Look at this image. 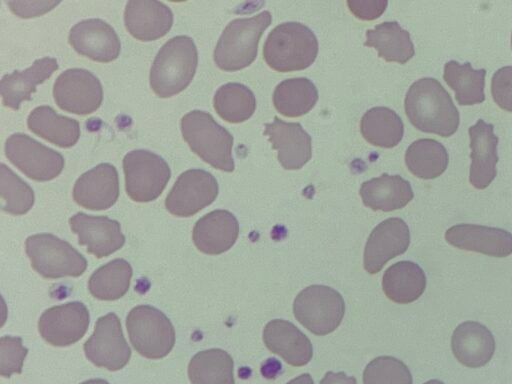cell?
Masks as SVG:
<instances>
[{"label":"cell","mask_w":512,"mask_h":384,"mask_svg":"<svg viewBox=\"0 0 512 384\" xmlns=\"http://www.w3.org/2000/svg\"><path fill=\"white\" fill-rule=\"evenodd\" d=\"M69 225L78 236V243L85 245L87 252L97 258L109 256L125 243L120 223L107 216L78 212L70 217Z\"/></svg>","instance_id":"16"},{"label":"cell","mask_w":512,"mask_h":384,"mask_svg":"<svg viewBox=\"0 0 512 384\" xmlns=\"http://www.w3.org/2000/svg\"><path fill=\"white\" fill-rule=\"evenodd\" d=\"M363 384H413L408 367L392 356H379L363 372Z\"/></svg>","instance_id":"39"},{"label":"cell","mask_w":512,"mask_h":384,"mask_svg":"<svg viewBox=\"0 0 512 384\" xmlns=\"http://www.w3.org/2000/svg\"><path fill=\"white\" fill-rule=\"evenodd\" d=\"M53 97L61 110L84 116L95 112L101 106L103 88L100 80L90 71L71 68L62 72L55 80Z\"/></svg>","instance_id":"11"},{"label":"cell","mask_w":512,"mask_h":384,"mask_svg":"<svg viewBox=\"0 0 512 384\" xmlns=\"http://www.w3.org/2000/svg\"><path fill=\"white\" fill-rule=\"evenodd\" d=\"M451 348L461 364L479 368L491 360L495 352V340L486 326L475 321H466L455 328Z\"/></svg>","instance_id":"25"},{"label":"cell","mask_w":512,"mask_h":384,"mask_svg":"<svg viewBox=\"0 0 512 384\" xmlns=\"http://www.w3.org/2000/svg\"><path fill=\"white\" fill-rule=\"evenodd\" d=\"M445 239L456 248L492 257L512 254V234L501 228L458 224L446 230Z\"/></svg>","instance_id":"20"},{"label":"cell","mask_w":512,"mask_h":384,"mask_svg":"<svg viewBox=\"0 0 512 384\" xmlns=\"http://www.w3.org/2000/svg\"><path fill=\"white\" fill-rule=\"evenodd\" d=\"M317 54L315 34L299 22H285L276 26L263 47L265 62L277 72L304 70L315 61Z\"/></svg>","instance_id":"3"},{"label":"cell","mask_w":512,"mask_h":384,"mask_svg":"<svg viewBox=\"0 0 512 384\" xmlns=\"http://www.w3.org/2000/svg\"><path fill=\"white\" fill-rule=\"evenodd\" d=\"M4 152L14 166L35 181L56 178L65 164L61 153L23 133L9 136L4 145Z\"/></svg>","instance_id":"10"},{"label":"cell","mask_w":512,"mask_h":384,"mask_svg":"<svg viewBox=\"0 0 512 384\" xmlns=\"http://www.w3.org/2000/svg\"><path fill=\"white\" fill-rule=\"evenodd\" d=\"M198 64L197 47L185 35L169 39L158 51L150 69V86L160 98L172 97L191 83Z\"/></svg>","instance_id":"2"},{"label":"cell","mask_w":512,"mask_h":384,"mask_svg":"<svg viewBox=\"0 0 512 384\" xmlns=\"http://www.w3.org/2000/svg\"><path fill=\"white\" fill-rule=\"evenodd\" d=\"M2 210L12 215H23L33 206L34 191L4 163L0 165Z\"/></svg>","instance_id":"38"},{"label":"cell","mask_w":512,"mask_h":384,"mask_svg":"<svg viewBox=\"0 0 512 384\" xmlns=\"http://www.w3.org/2000/svg\"><path fill=\"white\" fill-rule=\"evenodd\" d=\"M264 127V135L277 150L278 160L284 169H300L311 159V137L299 123L274 117V121L265 123Z\"/></svg>","instance_id":"19"},{"label":"cell","mask_w":512,"mask_h":384,"mask_svg":"<svg viewBox=\"0 0 512 384\" xmlns=\"http://www.w3.org/2000/svg\"><path fill=\"white\" fill-rule=\"evenodd\" d=\"M424 384H445V383L440 380H437V379H432V380L425 382Z\"/></svg>","instance_id":"47"},{"label":"cell","mask_w":512,"mask_h":384,"mask_svg":"<svg viewBox=\"0 0 512 384\" xmlns=\"http://www.w3.org/2000/svg\"><path fill=\"white\" fill-rule=\"evenodd\" d=\"M10 10L21 18H31L42 15L60 2L56 1H6L5 2Z\"/></svg>","instance_id":"42"},{"label":"cell","mask_w":512,"mask_h":384,"mask_svg":"<svg viewBox=\"0 0 512 384\" xmlns=\"http://www.w3.org/2000/svg\"><path fill=\"white\" fill-rule=\"evenodd\" d=\"M287 384H314L310 374L304 373L290 380Z\"/></svg>","instance_id":"45"},{"label":"cell","mask_w":512,"mask_h":384,"mask_svg":"<svg viewBox=\"0 0 512 384\" xmlns=\"http://www.w3.org/2000/svg\"><path fill=\"white\" fill-rule=\"evenodd\" d=\"M511 48H512V33H511Z\"/></svg>","instance_id":"48"},{"label":"cell","mask_w":512,"mask_h":384,"mask_svg":"<svg viewBox=\"0 0 512 384\" xmlns=\"http://www.w3.org/2000/svg\"><path fill=\"white\" fill-rule=\"evenodd\" d=\"M59 68L57 60L51 57L37 59L23 71L15 70L0 81L2 103L5 107L18 110L23 101L31 99L36 86L43 83Z\"/></svg>","instance_id":"26"},{"label":"cell","mask_w":512,"mask_h":384,"mask_svg":"<svg viewBox=\"0 0 512 384\" xmlns=\"http://www.w3.org/2000/svg\"><path fill=\"white\" fill-rule=\"evenodd\" d=\"M293 312L300 324L311 333L323 336L340 325L345 313V302L335 289L311 285L296 296Z\"/></svg>","instance_id":"8"},{"label":"cell","mask_w":512,"mask_h":384,"mask_svg":"<svg viewBox=\"0 0 512 384\" xmlns=\"http://www.w3.org/2000/svg\"><path fill=\"white\" fill-rule=\"evenodd\" d=\"M213 106L226 122L241 123L253 115L256 99L247 86L231 82L218 88L213 98Z\"/></svg>","instance_id":"37"},{"label":"cell","mask_w":512,"mask_h":384,"mask_svg":"<svg viewBox=\"0 0 512 384\" xmlns=\"http://www.w3.org/2000/svg\"><path fill=\"white\" fill-rule=\"evenodd\" d=\"M359 193L365 206L384 212L401 209L414 197L407 180L387 173L363 182Z\"/></svg>","instance_id":"27"},{"label":"cell","mask_w":512,"mask_h":384,"mask_svg":"<svg viewBox=\"0 0 512 384\" xmlns=\"http://www.w3.org/2000/svg\"><path fill=\"white\" fill-rule=\"evenodd\" d=\"M269 11L250 18L232 20L223 30L214 49V62L223 71L241 70L256 59L258 43L271 24Z\"/></svg>","instance_id":"5"},{"label":"cell","mask_w":512,"mask_h":384,"mask_svg":"<svg viewBox=\"0 0 512 384\" xmlns=\"http://www.w3.org/2000/svg\"><path fill=\"white\" fill-rule=\"evenodd\" d=\"M125 189L135 202H151L165 189L171 177L167 162L149 150L137 149L123 158Z\"/></svg>","instance_id":"9"},{"label":"cell","mask_w":512,"mask_h":384,"mask_svg":"<svg viewBox=\"0 0 512 384\" xmlns=\"http://www.w3.org/2000/svg\"><path fill=\"white\" fill-rule=\"evenodd\" d=\"M404 108L411 124L422 132L449 137L460 123L450 94L431 77L421 78L410 86Z\"/></svg>","instance_id":"1"},{"label":"cell","mask_w":512,"mask_h":384,"mask_svg":"<svg viewBox=\"0 0 512 384\" xmlns=\"http://www.w3.org/2000/svg\"><path fill=\"white\" fill-rule=\"evenodd\" d=\"M382 288L391 301L409 304L423 294L426 276L418 264L412 261H399L384 272Z\"/></svg>","instance_id":"29"},{"label":"cell","mask_w":512,"mask_h":384,"mask_svg":"<svg viewBox=\"0 0 512 384\" xmlns=\"http://www.w3.org/2000/svg\"><path fill=\"white\" fill-rule=\"evenodd\" d=\"M83 349L90 362L109 371L122 369L131 357V349L115 313L98 318L94 331L84 343Z\"/></svg>","instance_id":"12"},{"label":"cell","mask_w":512,"mask_h":384,"mask_svg":"<svg viewBox=\"0 0 512 384\" xmlns=\"http://www.w3.org/2000/svg\"><path fill=\"white\" fill-rule=\"evenodd\" d=\"M360 130L368 143L377 147L392 148L402 140L404 124L392 109L373 107L362 116Z\"/></svg>","instance_id":"31"},{"label":"cell","mask_w":512,"mask_h":384,"mask_svg":"<svg viewBox=\"0 0 512 384\" xmlns=\"http://www.w3.org/2000/svg\"><path fill=\"white\" fill-rule=\"evenodd\" d=\"M218 182L208 171L189 169L181 173L165 199L166 209L177 217H190L214 202Z\"/></svg>","instance_id":"13"},{"label":"cell","mask_w":512,"mask_h":384,"mask_svg":"<svg viewBox=\"0 0 512 384\" xmlns=\"http://www.w3.org/2000/svg\"><path fill=\"white\" fill-rule=\"evenodd\" d=\"M263 342L269 351L295 367L306 365L313 356L309 338L287 320L273 319L268 322L263 330Z\"/></svg>","instance_id":"23"},{"label":"cell","mask_w":512,"mask_h":384,"mask_svg":"<svg viewBox=\"0 0 512 384\" xmlns=\"http://www.w3.org/2000/svg\"><path fill=\"white\" fill-rule=\"evenodd\" d=\"M133 270L124 259H114L93 272L88 281L91 295L99 300H117L130 286Z\"/></svg>","instance_id":"36"},{"label":"cell","mask_w":512,"mask_h":384,"mask_svg":"<svg viewBox=\"0 0 512 384\" xmlns=\"http://www.w3.org/2000/svg\"><path fill=\"white\" fill-rule=\"evenodd\" d=\"M33 269L47 279L78 277L87 268V260L71 244L52 234H35L25 242Z\"/></svg>","instance_id":"6"},{"label":"cell","mask_w":512,"mask_h":384,"mask_svg":"<svg viewBox=\"0 0 512 384\" xmlns=\"http://www.w3.org/2000/svg\"><path fill=\"white\" fill-rule=\"evenodd\" d=\"M27 126L31 132L60 148L74 146L80 137L79 122L58 114L50 106L33 109L27 118Z\"/></svg>","instance_id":"28"},{"label":"cell","mask_w":512,"mask_h":384,"mask_svg":"<svg viewBox=\"0 0 512 384\" xmlns=\"http://www.w3.org/2000/svg\"><path fill=\"white\" fill-rule=\"evenodd\" d=\"M320 384H357V381L353 376H348L344 372L328 371Z\"/></svg>","instance_id":"44"},{"label":"cell","mask_w":512,"mask_h":384,"mask_svg":"<svg viewBox=\"0 0 512 384\" xmlns=\"http://www.w3.org/2000/svg\"><path fill=\"white\" fill-rule=\"evenodd\" d=\"M387 1L348 0L349 10L361 20H374L386 9Z\"/></svg>","instance_id":"43"},{"label":"cell","mask_w":512,"mask_h":384,"mask_svg":"<svg viewBox=\"0 0 512 384\" xmlns=\"http://www.w3.org/2000/svg\"><path fill=\"white\" fill-rule=\"evenodd\" d=\"M119 197L118 172L110 163H100L83 173L73 187V199L83 208L105 210Z\"/></svg>","instance_id":"18"},{"label":"cell","mask_w":512,"mask_h":384,"mask_svg":"<svg viewBox=\"0 0 512 384\" xmlns=\"http://www.w3.org/2000/svg\"><path fill=\"white\" fill-rule=\"evenodd\" d=\"M485 69L475 70L469 62L451 60L444 65L443 78L455 92L460 105H474L485 100Z\"/></svg>","instance_id":"35"},{"label":"cell","mask_w":512,"mask_h":384,"mask_svg":"<svg viewBox=\"0 0 512 384\" xmlns=\"http://www.w3.org/2000/svg\"><path fill=\"white\" fill-rule=\"evenodd\" d=\"M180 129L192 152L203 161L218 170H234L233 136L211 114L192 110L181 118Z\"/></svg>","instance_id":"4"},{"label":"cell","mask_w":512,"mask_h":384,"mask_svg":"<svg viewBox=\"0 0 512 384\" xmlns=\"http://www.w3.org/2000/svg\"><path fill=\"white\" fill-rule=\"evenodd\" d=\"M364 45L376 49L378 56L387 62L405 64L415 54L409 32L396 21L383 22L367 30Z\"/></svg>","instance_id":"30"},{"label":"cell","mask_w":512,"mask_h":384,"mask_svg":"<svg viewBox=\"0 0 512 384\" xmlns=\"http://www.w3.org/2000/svg\"><path fill=\"white\" fill-rule=\"evenodd\" d=\"M317 100L316 86L305 77L286 79L276 86L273 93L275 109L290 118L305 115Z\"/></svg>","instance_id":"33"},{"label":"cell","mask_w":512,"mask_h":384,"mask_svg":"<svg viewBox=\"0 0 512 384\" xmlns=\"http://www.w3.org/2000/svg\"><path fill=\"white\" fill-rule=\"evenodd\" d=\"M126 30L137 40L154 41L167 34L173 24L171 9L155 0H131L124 10Z\"/></svg>","instance_id":"21"},{"label":"cell","mask_w":512,"mask_h":384,"mask_svg":"<svg viewBox=\"0 0 512 384\" xmlns=\"http://www.w3.org/2000/svg\"><path fill=\"white\" fill-rule=\"evenodd\" d=\"M90 323L87 307L78 301L53 306L38 320L42 338L52 346H70L86 333Z\"/></svg>","instance_id":"14"},{"label":"cell","mask_w":512,"mask_h":384,"mask_svg":"<svg viewBox=\"0 0 512 384\" xmlns=\"http://www.w3.org/2000/svg\"><path fill=\"white\" fill-rule=\"evenodd\" d=\"M470 138V183L477 189H485L497 174L498 137L494 134V126L479 119L468 129Z\"/></svg>","instance_id":"22"},{"label":"cell","mask_w":512,"mask_h":384,"mask_svg":"<svg viewBox=\"0 0 512 384\" xmlns=\"http://www.w3.org/2000/svg\"><path fill=\"white\" fill-rule=\"evenodd\" d=\"M80 384H110V383L104 379L98 378V379H89Z\"/></svg>","instance_id":"46"},{"label":"cell","mask_w":512,"mask_h":384,"mask_svg":"<svg viewBox=\"0 0 512 384\" xmlns=\"http://www.w3.org/2000/svg\"><path fill=\"white\" fill-rule=\"evenodd\" d=\"M234 362L228 352L211 348L196 353L188 365L191 384H235Z\"/></svg>","instance_id":"32"},{"label":"cell","mask_w":512,"mask_h":384,"mask_svg":"<svg viewBox=\"0 0 512 384\" xmlns=\"http://www.w3.org/2000/svg\"><path fill=\"white\" fill-rule=\"evenodd\" d=\"M68 41L80 55L102 63L117 59L121 50L115 30L107 22L97 18L75 24L69 32Z\"/></svg>","instance_id":"17"},{"label":"cell","mask_w":512,"mask_h":384,"mask_svg":"<svg viewBox=\"0 0 512 384\" xmlns=\"http://www.w3.org/2000/svg\"><path fill=\"white\" fill-rule=\"evenodd\" d=\"M239 224L227 210H214L201 217L194 225L192 238L202 253L218 255L229 250L236 242Z\"/></svg>","instance_id":"24"},{"label":"cell","mask_w":512,"mask_h":384,"mask_svg":"<svg viewBox=\"0 0 512 384\" xmlns=\"http://www.w3.org/2000/svg\"><path fill=\"white\" fill-rule=\"evenodd\" d=\"M449 156L446 148L434 139L414 141L405 153L408 170L421 179H434L447 168Z\"/></svg>","instance_id":"34"},{"label":"cell","mask_w":512,"mask_h":384,"mask_svg":"<svg viewBox=\"0 0 512 384\" xmlns=\"http://www.w3.org/2000/svg\"><path fill=\"white\" fill-rule=\"evenodd\" d=\"M410 244L408 225L401 218H388L370 233L364 249V268L378 273L394 257L406 252Z\"/></svg>","instance_id":"15"},{"label":"cell","mask_w":512,"mask_h":384,"mask_svg":"<svg viewBox=\"0 0 512 384\" xmlns=\"http://www.w3.org/2000/svg\"><path fill=\"white\" fill-rule=\"evenodd\" d=\"M126 327L134 349L148 359H160L169 354L175 344V330L169 318L150 305L130 310Z\"/></svg>","instance_id":"7"},{"label":"cell","mask_w":512,"mask_h":384,"mask_svg":"<svg viewBox=\"0 0 512 384\" xmlns=\"http://www.w3.org/2000/svg\"><path fill=\"white\" fill-rule=\"evenodd\" d=\"M28 349L22 345V339L14 336H3L0 339V374L10 377L21 373Z\"/></svg>","instance_id":"40"},{"label":"cell","mask_w":512,"mask_h":384,"mask_svg":"<svg viewBox=\"0 0 512 384\" xmlns=\"http://www.w3.org/2000/svg\"><path fill=\"white\" fill-rule=\"evenodd\" d=\"M491 93L500 108L512 112V66L502 67L494 73Z\"/></svg>","instance_id":"41"}]
</instances>
